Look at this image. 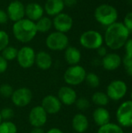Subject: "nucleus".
<instances>
[{
    "label": "nucleus",
    "instance_id": "nucleus-29",
    "mask_svg": "<svg viewBox=\"0 0 132 133\" xmlns=\"http://www.w3.org/2000/svg\"><path fill=\"white\" fill-rule=\"evenodd\" d=\"M13 91L12 87L8 83H4L0 86V95L5 98H11Z\"/></svg>",
    "mask_w": 132,
    "mask_h": 133
},
{
    "label": "nucleus",
    "instance_id": "nucleus-25",
    "mask_svg": "<svg viewBox=\"0 0 132 133\" xmlns=\"http://www.w3.org/2000/svg\"><path fill=\"white\" fill-rule=\"evenodd\" d=\"M97 133H124V130L119 125L109 122L103 126H100Z\"/></svg>",
    "mask_w": 132,
    "mask_h": 133
},
{
    "label": "nucleus",
    "instance_id": "nucleus-17",
    "mask_svg": "<svg viewBox=\"0 0 132 133\" xmlns=\"http://www.w3.org/2000/svg\"><path fill=\"white\" fill-rule=\"evenodd\" d=\"M44 7L37 2H30L25 6V16L32 21H37L44 16Z\"/></svg>",
    "mask_w": 132,
    "mask_h": 133
},
{
    "label": "nucleus",
    "instance_id": "nucleus-14",
    "mask_svg": "<svg viewBox=\"0 0 132 133\" xmlns=\"http://www.w3.org/2000/svg\"><path fill=\"white\" fill-rule=\"evenodd\" d=\"M40 106L44 109L47 115H55L61 111L62 104L57 96L49 94L42 99Z\"/></svg>",
    "mask_w": 132,
    "mask_h": 133
},
{
    "label": "nucleus",
    "instance_id": "nucleus-28",
    "mask_svg": "<svg viewBox=\"0 0 132 133\" xmlns=\"http://www.w3.org/2000/svg\"><path fill=\"white\" fill-rule=\"evenodd\" d=\"M85 81L86 82V84L92 87V88H96L100 86V79L99 76L94 73V72H89L86 74Z\"/></svg>",
    "mask_w": 132,
    "mask_h": 133
},
{
    "label": "nucleus",
    "instance_id": "nucleus-35",
    "mask_svg": "<svg viewBox=\"0 0 132 133\" xmlns=\"http://www.w3.org/2000/svg\"><path fill=\"white\" fill-rule=\"evenodd\" d=\"M124 49H125V56L132 58V38L128 39L125 44H124Z\"/></svg>",
    "mask_w": 132,
    "mask_h": 133
},
{
    "label": "nucleus",
    "instance_id": "nucleus-38",
    "mask_svg": "<svg viewBox=\"0 0 132 133\" xmlns=\"http://www.w3.org/2000/svg\"><path fill=\"white\" fill-rule=\"evenodd\" d=\"M96 50H97V54L99 55V56H100L102 58H103L107 54V50L106 47H104L103 45L101 47H100L99 48H97Z\"/></svg>",
    "mask_w": 132,
    "mask_h": 133
},
{
    "label": "nucleus",
    "instance_id": "nucleus-10",
    "mask_svg": "<svg viewBox=\"0 0 132 133\" xmlns=\"http://www.w3.org/2000/svg\"><path fill=\"white\" fill-rule=\"evenodd\" d=\"M33 99L32 91L27 87H19L14 90L11 97L12 104L18 108H23L30 104Z\"/></svg>",
    "mask_w": 132,
    "mask_h": 133
},
{
    "label": "nucleus",
    "instance_id": "nucleus-33",
    "mask_svg": "<svg viewBox=\"0 0 132 133\" xmlns=\"http://www.w3.org/2000/svg\"><path fill=\"white\" fill-rule=\"evenodd\" d=\"M122 62L126 73L128 76H132V58L124 56L122 60Z\"/></svg>",
    "mask_w": 132,
    "mask_h": 133
},
{
    "label": "nucleus",
    "instance_id": "nucleus-22",
    "mask_svg": "<svg viewBox=\"0 0 132 133\" xmlns=\"http://www.w3.org/2000/svg\"><path fill=\"white\" fill-rule=\"evenodd\" d=\"M82 55L80 51L73 46H68L65 50V59L69 65H79Z\"/></svg>",
    "mask_w": 132,
    "mask_h": 133
},
{
    "label": "nucleus",
    "instance_id": "nucleus-8",
    "mask_svg": "<svg viewBox=\"0 0 132 133\" xmlns=\"http://www.w3.org/2000/svg\"><path fill=\"white\" fill-rule=\"evenodd\" d=\"M128 86L123 80L117 79L112 81L107 88V95L112 101H120L127 94Z\"/></svg>",
    "mask_w": 132,
    "mask_h": 133
},
{
    "label": "nucleus",
    "instance_id": "nucleus-40",
    "mask_svg": "<svg viewBox=\"0 0 132 133\" xmlns=\"http://www.w3.org/2000/svg\"><path fill=\"white\" fill-rule=\"evenodd\" d=\"M45 133H64V132L58 128H51Z\"/></svg>",
    "mask_w": 132,
    "mask_h": 133
},
{
    "label": "nucleus",
    "instance_id": "nucleus-4",
    "mask_svg": "<svg viewBox=\"0 0 132 133\" xmlns=\"http://www.w3.org/2000/svg\"><path fill=\"white\" fill-rule=\"evenodd\" d=\"M86 69L79 65H70L64 73V80L68 86H79L85 81Z\"/></svg>",
    "mask_w": 132,
    "mask_h": 133
},
{
    "label": "nucleus",
    "instance_id": "nucleus-31",
    "mask_svg": "<svg viewBox=\"0 0 132 133\" xmlns=\"http://www.w3.org/2000/svg\"><path fill=\"white\" fill-rule=\"evenodd\" d=\"M2 121H10L14 117V111L11 108H3L0 111Z\"/></svg>",
    "mask_w": 132,
    "mask_h": 133
},
{
    "label": "nucleus",
    "instance_id": "nucleus-36",
    "mask_svg": "<svg viewBox=\"0 0 132 133\" xmlns=\"http://www.w3.org/2000/svg\"><path fill=\"white\" fill-rule=\"evenodd\" d=\"M8 68V62L0 55V74L4 73Z\"/></svg>",
    "mask_w": 132,
    "mask_h": 133
},
{
    "label": "nucleus",
    "instance_id": "nucleus-20",
    "mask_svg": "<svg viewBox=\"0 0 132 133\" xmlns=\"http://www.w3.org/2000/svg\"><path fill=\"white\" fill-rule=\"evenodd\" d=\"M64 8L65 5L63 0H47L44 9L48 16H55L62 12Z\"/></svg>",
    "mask_w": 132,
    "mask_h": 133
},
{
    "label": "nucleus",
    "instance_id": "nucleus-43",
    "mask_svg": "<svg viewBox=\"0 0 132 133\" xmlns=\"http://www.w3.org/2000/svg\"><path fill=\"white\" fill-rule=\"evenodd\" d=\"M131 101H132V91H131Z\"/></svg>",
    "mask_w": 132,
    "mask_h": 133
},
{
    "label": "nucleus",
    "instance_id": "nucleus-5",
    "mask_svg": "<svg viewBox=\"0 0 132 133\" xmlns=\"http://www.w3.org/2000/svg\"><path fill=\"white\" fill-rule=\"evenodd\" d=\"M79 43L86 49L96 50L103 45V37L98 31L89 30L81 34L79 37Z\"/></svg>",
    "mask_w": 132,
    "mask_h": 133
},
{
    "label": "nucleus",
    "instance_id": "nucleus-11",
    "mask_svg": "<svg viewBox=\"0 0 132 133\" xmlns=\"http://www.w3.org/2000/svg\"><path fill=\"white\" fill-rule=\"evenodd\" d=\"M28 121L33 128H42L47 123V114L40 105L35 106L29 113Z\"/></svg>",
    "mask_w": 132,
    "mask_h": 133
},
{
    "label": "nucleus",
    "instance_id": "nucleus-26",
    "mask_svg": "<svg viewBox=\"0 0 132 133\" xmlns=\"http://www.w3.org/2000/svg\"><path fill=\"white\" fill-rule=\"evenodd\" d=\"M18 54V49L12 46H7L2 51V56L7 61H12L16 59Z\"/></svg>",
    "mask_w": 132,
    "mask_h": 133
},
{
    "label": "nucleus",
    "instance_id": "nucleus-30",
    "mask_svg": "<svg viewBox=\"0 0 132 133\" xmlns=\"http://www.w3.org/2000/svg\"><path fill=\"white\" fill-rule=\"evenodd\" d=\"M75 104L76 105L77 108L80 111H86L90 107V102L88 99L85 97H80L79 99L77 98Z\"/></svg>",
    "mask_w": 132,
    "mask_h": 133
},
{
    "label": "nucleus",
    "instance_id": "nucleus-21",
    "mask_svg": "<svg viewBox=\"0 0 132 133\" xmlns=\"http://www.w3.org/2000/svg\"><path fill=\"white\" fill-rule=\"evenodd\" d=\"M93 118L96 125L100 127L110 122V115L104 107H98L93 113Z\"/></svg>",
    "mask_w": 132,
    "mask_h": 133
},
{
    "label": "nucleus",
    "instance_id": "nucleus-32",
    "mask_svg": "<svg viewBox=\"0 0 132 133\" xmlns=\"http://www.w3.org/2000/svg\"><path fill=\"white\" fill-rule=\"evenodd\" d=\"M9 34L5 31L0 30V51H2L7 46H9Z\"/></svg>",
    "mask_w": 132,
    "mask_h": 133
},
{
    "label": "nucleus",
    "instance_id": "nucleus-2",
    "mask_svg": "<svg viewBox=\"0 0 132 133\" xmlns=\"http://www.w3.org/2000/svg\"><path fill=\"white\" fill-rule=\"evenodd\" d=\"M12 34L15 38L21 43L31 41L37 35V30L33 21L23 18L15 22L12 26Z\"/></svg>",
    "mask_w": 132,
    "mask_h": 133
},
{
    "label": "nucleus",
    "instance_id": "nucleus-23",
    "mask_svg": "<svg viewBox=\"0 0 132 133\" xmlns=\"http://www.w3.org/2000/svg\"><path fill=\"white\" fill-rule=\"evenodd\" d=\"M36 27H37V33H47L48 32L52 26H53V23H52V19H51V18L47 17V16H42L40 19H39L36 23Z\"/></svg>",
    "mask_w": 132,
    "mask_h": 133
},
{
    "label": "nucleus",
    "instance_id": "nucleus-18",
    "mask_svg": "<svg viewBox=\"0 0 132 133\" xmlns=\"http://www.w3.org/2000/svg\"><path fill=\"white\" fill-rule=\"evenodd\" d=\"M72 126L77 133H84L89 128V120L85 115L76 114L72 120Z\"/></svg>",
    "mask_w": 132,
    "mask_h": 133
},
{
    "label": "nucleus",
    "instance_id": "nucleus-24",
    "mask_svg": "<svg viewBox=\"0 0 132 133\" xmlns=\"http://www.w3.org/2000/svg\"><path fill=\"white\" fill-rule=\"evenodd\" d=\"M109 97L106 93L97 91L92 96V101L94 104L99 107H105L109 104Z\"/></svg>",
    "mask_w": 132,
    "mask_h": 133
},
{
    "label": "nucleus",
    "instance_id": "nucleus-1",
    "mask_svg": "<svg viewBox=\"0 0 132 133\" xmlns=\"http://www.w3.org/2000/svg\"><path fill=\"white\" fill-rule=\"evenodd\" d=\"M129 31L123 23L115 22L107 26L103 41L106 45L111 50H119L124 46L129 39Z\"/></svg>",
    "mask_w": 132,
    "mask_h": 133
},
{
    "label": "nucleus",
    "instance_id": "nucleus-42",
    "mask_svg": "<svg viewBox=\"0 0 132 133\" xmlns=\"http://www.w3.org/2000/svg\"><path fill=\"white\" fill-rule=\"evenodd\" d=\"M2 122V117H1V115H0V124H1Z\"/></svg>",
    "mask_w": 132,
    "mask_h": 133
},
{
    "label": "nucleus",
    "instance_id": "nucleus-9",
    "mask_svg": "<svg viewBox=\"0 0 132 133\" xmlns=\"http://www.w3.org/2000/svg\"><path fill=\"white\" fill-rule=\"evenodd\" d=\"M36 52L33 48L30 46H23L18 50L16 61L23 69L31 68L35 63Z\"/></svg>",
    "mask_w": 132,
    "mask_h": 133
},
{
    "label": "nucleus",
    "instance_id": "nucleus-44",
    "mask_svg": "<svg viewBox=\"0 0 132 133\" xmlns=\"http://www.w3.org/2000/svg\"><path fill=\"white\" fill-rule=\"evenodd\" d=\"M129 133H132V132H129Z\"/></svg>",
    "mask_w": 132,
    "mask_h": 133
},
{
    "label": "nucleus",
    "instance_id": "nucleus-41",
    "mask_svg": "<svg viewBox=\"0 0 132 133\" xmlns=\"http://www.w3.org/2000/svg\"><path fill=\"white\" fill-rule=\"evenodd\" d=\"M30 133H45L42 128H33Z\"/></svg>",
    "mask_w": 132,
    "mask_h": 133
},
{
    "label": "nucleus",
    "instance_id": "nucleus-34",
    "mask_svg": "<svg viewBox=\"0 0 132 133\" xmlns=\"http://www.w3.org/2000/svg\"><path fill=\"white\" fill-rule=\"evenodd\" d=\"M123 24L124 25V26L128 29V30L129 31V33L132 32V11L128 12L126 14V16H124V23Z\"/></svg>",
    "mask_w": 132,
    "mask_h": 133
},
{
    "label": "nucleus",
    "instance_id": "nucleus-12",
    "mask_svg": "<svg viewBox=\"0 0 132 133\" xmlns=\"http://www.w3.org/2000/svg\"><path fill=\"white\" fill-rule=\"evenodd\" d=\"M52 23L56 31L66 34L72 28L73 19L68 14L61 12L54 16Z\"/></svg>",
    "mask_w": 132,
    "mask_h": 133
},
{
    "label": "nucleus",
    "instance_id": "nucleus-39",
    "mask_svg": "<svg viewBox=\"0 0 132 133\" xmlns=\"http://www.w3.org/2000/svg\"><path fill=\"white\" fill-rule=\"evenodd\" d=\"M63 2H64L65 7L67 6L68 8H72L77 4L78 0H63Z\"/></svg>",
    "mask_w": 132,
    "mask_h": 133
},
{
    "label": "nucleus",
    "instance_id": "nucleus-16",
    "mask_svg": "<svg viewBox=\"0 0 132 133\" xmlns=\"http://www.w3.org/2000/svg\"><path fill=\"white\" fill-rule=\"evenodd\" d=\"M101 63L104 69L107 71H114L121 66L122 59L118 54L107 53L102 58Z\"/></svg>",
    "mask_w": 132,
    "mask_h": 133
},
{
    "label": "nucleus",
    "instance_id": "nucleus-27",
    "mask_svg": "<svg viewBox=\"0 0 132 133\" xmlns=\"http://www.w3.org/2000/svg\"><path fill=\"white\" fill-rule=\"evenodd\" d=\"M0 133H17V126L11 121H2L0 124Z\"/></svg>",
    "mask_w": 132,
    "mask_h": 133
},
{
    "label": "nucleus",
    "instance_id": "nucleus-7",
    "mask_svg": "<svg viewBox=\"0 0 132 133\" xmlns=\"http://www.w3.org/2000/svg\"><path fill=\"white\" fill-rule=\"evenodd\" d=\"M117 121L120 126L132 127V101H126L121 104L116 112Z\"/></svg>",
    "mask_w": 132,
    "mask_h": 133
},
{
    "label": "nucleus",
    "instance_id": "nucleus-3",
    "mask_svg": "<svg viewBox=\"0 0 132 133\" xmlns=\"http://www.w3.org/2000/svg\"><path fill=\"white\" fill-rule=\"evenodd\" d=\"M94 17L99 23L108 26L117 22L118 12L114 6L110 4H101L96 8Z\"/></svg>",
    "mask_w": 132,
    "mask_h": 133
},
{
    "label": "nucleus",
    "instance_id": "nucleus-37",
    "mask_svg": "<svg viewBox=\"0 0 132 133\" xmlns=\"http://www.w3.org/2000/svg\"><path fill=\"white\" fill-rule=\"evenodd\" d=\"M9 17L5 11L0 9V24H5L8 22Z\"/></svg>",
    "mask_w": 132,
    "mask_h": 133
},
{
    "label": "nucleus",
    "instance_id": "nucleus-15",
    "mask_svg": "<svg viewBox=\"0 0 132 133\" xmlns=\"http://www.w3.org/2000/svg\"><path fill=\"white\" fill-rule=\"evenodd\" d=\"M58 98L62 104L71 106L72 104H75L77 100V93L70 86L61 87L58 90Z\"/></svg>",
    "mask_w": 132,
    "mask_h": 133
},
{
    "label": "nucleus",
    "instance_id": "nucleus-19",
    "mask_svg": "<svg viewBox=\"0 0 132 133\" xmlns=\"http://www.w3.org/2000/svg\"><path fill=\"white\" fill-rule=\"evenodd\" d=\"M34 64L41 70H47L52 65V58L48 52L40 51L36 53Z\"/></svg>",
    "mask_w": 132,
    "mask_h": 133
},
{
    "label": "nucleus",
    "instance_id": "nucleus-6",
    "mask_svg": "<svg viewBox=\"0 0 132 133\" xmlns=\"http://www.w3.org/2000/svg\"><path fill=\"white\" fill-rule=\"evenodd\" d=\"M45 43L46 46L51 51H63L68 46L69 39L65 34L54 31L47 37Z\"/></svg>",
    "mask_w": 132,
    "mask_h": 133
},
{
    "label": "nucleus",
    "instance_id": "nucleus-13",
    "mask_svg": "<svg viewBox=\"0 0 132 133\" xmlns=\"http://www.w3.org/2000/svg\"><path fill=\"white\" fill-rule=\"evenodd\" d=\"M9 19L17 22L25 17V5L19 0H14L11 2L6 10Z\"/></svg>",
    "mask_w": 132,
    "mask_h": 133
}]
</instances>
